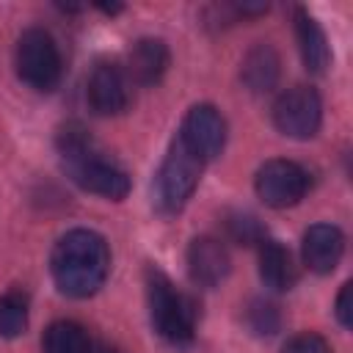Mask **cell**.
<instances>
[{
    "mask_svg": "<svg viewBox=\"0 0 353 353\" xmlns=\"http://www.w3.org/2000/svg\"><path fill=\"white\" fill-rule=\"evenodd\" d=\"M91 353H119L113 345H97V347H91Z\"/></svg>",
    "mask_w": 353,
    "mask_h": 353,
    "instance_id": "7402d4cb",
    "label": "cell"
},
{
    "mask_svg": "<svg viewBox=\"0 0 353 353\" xmlns=\"http://www.w3.org/2000/svg\"><path fill=\"white\" fill-rule=\"evenodd\" d=\"M226 232L240 245H254V243L265 240V229L251 212H229L226 215Z\"/></svg>",
    "mask_w": 353,
    "mask_h": 353,
    "instance_id": "ac0fdd59",
    "label": "cell"
},
{
    "mask_svg": "<svg viewBox=\"0 0 353 353\" xmlns=\"http://www.w3.org/2000/svg\"><path fill=\"white\" fill-rule=\"evenodd\" d=\"M248 323L256 334H276L279 328V312L268 301H254L248 309Z\"/></svg>",
    "mask_w": 353,
    "mask_h": 353,
    "instance_id": "d6986e66",
    "label": "cell"
},
{
    "mask_svg": "<svg viewBox=\"0 0 353 353\" xmlns=\"http://www.w3.org/2000/svg\"><path fill=\"white\" fill-rule=\"evenodd\" d=\"M58 152L63 157V165L69 171V176L88 193L105 196V199H124L130 193V176L127 171H121L116 163L99 157L91 149V138L85 132V127H80L77 121L66 124L58 132Z\"/></svg>",
    "mask_w": 353,
    "mask_h": 353,
    "instance_id": "7a4b0ae2",
    "label": "cell"
},
{
    "mask_svg": "<svg viewBox=\"0 0 353 353\" xmlns=\"http://www.w3.org/2000/svg\"><path fill=\"white\" fill-rule=\"evenodd\" d=\"M303 262L314 273H331L342 254H345V237L331 223H314L303 234Z\"/></svg>",
    "mask_w": 353,
    "mask_h": 353,
    "instance_id": "8fae6325",
    "label": "cell"
},
{
    "mask_svg": "<svg viewBox=\"0 0 353 353\" xmlns=\"http://www.w3.org/2000/svg\"><path fill=\"white\" fill-rule=\"evenodd\" d=\"M259 276L265 287L284 292L298 281V268L292 262V254L279 240H262L259 243Z\"/></svg>",
    "mask_w": 353,
    "mask_h": 353,
    "instance_id": "5bb4252c",
    "label": "cell"
},
{
    "mask_svg": "<svg viewBox=\"0 0 353 353\" xmlns=\"http://www.w3.org/2000/svg\"><path fill=\"white\" fill-rule=\"evenodd\" d=\"M336 320L345 325V328H350L353 325V309H350V284H342V290H339V295H336Z\"/></svg>",
    "mask_w": 353,
    "mask_h": 353,
    "instance_id": "44dd1931",
    "label": "cell"
},
{
    "mask_svg": "<svg viewBox=\"0 0 353 353\" xmlns=\"http://www.w3.org/2000/svg\"><path fill=\"white\" fill-rule=\"evenodd\" d=\"M254 188H256V196L268 207L284 210V207L298 204L306 196L309 174L298 163H292V160H268L256 171Z\"/></svg>",
    "mask_w": 353,
    "mask_h": 353,
    "instance_id": "52a82bcc",
    "label": "cell"
},
{
    "mask_svg": "<svg viewBox=\"0 0 353 353\" xmlns=\"http://www.w3.org/2000/svg\"><path fill=\"white\" fill-rule=\"evenodd\" d=\"M323 121V102L320 94L309 85L287 88L273 105V124L279 132L290 138H312L317 135Z\"/></svg>",
    "mask_w": 353,
    "mask_h": 353,
    "instance_id": "8992f818",
    "label": "cell"
},
{
    "mask_svg": "<svg viewBox=\"0 0 353 353\" xmlns=\"http://www.w3.org/2000/svg\"><path fill=\"white\" fill-rule=\"evenodd\" d=\"M295 39L301 47L303 66L312 74H323L331 63V47H328V39H325L320 22L306 8H295Z\"/></svg>",
    "mask_w": 353,
    "mask_h": 353,
    "instance_id": "7c38bea8",
    "label": "cell"
},
{
    "mask_svg": "<svg viewBox=\"0 0 353 353\" xmlns=\"http://www.w3.org/2000/svg\"><path fill=\"white\" fill-rule=\"evenodd\" d=\"M108 270H110V248L105 237L91 229L66 232L50 254L52 281L69 298L94 295L105 284Z\"/></svg>",
    "mask_w": 353,
    "mask_h": 353,
    "instance_id": "6da1fadb",
    "label": "cell"
},
{
    "mask_svg": "<svg viewBox=\"0 0 353 353\" xmlns=\"http://www.w3.org/2000/svg\"><path fill=\"white\" fill-rule=\"evenodd\" d=\"M176 138L182 141V146L190 154H196L201 163H207V160H215L223 152L226 121L218 113V108H212V105H193L188 110V116L182 119V127H179Z\"/></svg>",
    "mask_w": 353,
    "mask_h": 353,
    "instance_id": "ba28073f",
    "label": "cell"
},
{
    "mask_svg": "<svg viewBox=\"0 0 353 353\" xmlns=\"http://www.w3.org/2000/svg\"><path fill=\"white\" fill-rule=\"evenodd\" d=\"M240 77L243 83L262 94V91H270L279 80V55L270 44H256L245 52L243 58V69H240Z\"/></svg>",
    "mask_w": 353,
    "mask_h": 353,
    "instance_id": "9a60e30c",
    "label": "cell"
},
{
    "mask_svg": "<svg viewBox=\"0 0 353 353\" xmlns=\"http://www.w3.org/2000/svg\"><path fill=\"white\" fill-rule=\"evenodd\" d=\"M281 353H331V345H328L320 334L303 331V334H295V336L284 345Z\"/></svg>",
    "mask_w": 353,
    "mask_h": 353,
    "instance_id": "ffe728a7",
    "label": "cell"
},
{
    "mask_svg": "<svg viewBox=\"0 0 353 353\" xmlns=\"http://www.w3.org/2000/svg\"><path fill=\"white\" fill-rule=\"evenodd\" d=\"M201 168H204V163L196 154H190L182 146V141L176 138L160 165V174H157V204L165 212L182 210L199 185Z\"/></svg>",
    "mask_w": 353,
    "mask_h": 353,
    "instance_id": "5b68a950",
    "label": "cell"
},
{
    "mask_svg": "<svg viewBox=\"0 0 353 353\" xmlns=\"http://www.w3.org/2000/svg\"><path fill=\"white\" fill-rule=\"evenodd\" d=\"M28 328V298L11 290L0 298V336L14 339Z\"/></svg>",
    "mask_w": 353,
    "mask_h": 353,
    "instance_id": "e0dca14e",
    "label": "cell"
},
{
    "mask_svg": "<svg viewBox=\"0 0 353 353\" xmlns=\"http://www.w3.org/2000/svg\"><path fill=\"white\" fill-rule=\"evenodd\" d=\"M127 80L116 63H97L88 77V105L99 116H116L127 108Z\"/></svg>",
    "mask_w": 353,
    "mask_h": 353,
    "instance_id": "9c48e42d",
    "label": "cell"
},
{
    "mask_svg": "<svg viewBox=\"0 0 353 353\" xmlns=\"http://www.w3.org/2000/svg\"><path fill=\"white\" fill-rule=\"evenodd\" d=\"M41 350L44 353H91V342L80 323L58 320L44 331Z\"/></svg>",
    "mask_w": 353,
    "mask_h": 353,
    "instance_id": "2e32d148",
    "label": "cell"
},
{
    "mask_svg": "<svg viewBox=\"0 0 353 353\" xmlns=\"http://www.w3.org/2000/svg\"><path fill=\"white\" fill-rule=\"evenodd\" d=\"M130 77L141 85H154L168 69V47L163 39H138L127 52Z\"/></svg>",
    "mask_w": 353,
    "mask_h": 353,
    "instance_id": "4fadbf2b",
    "label": "cell"
},
{
    "mask_svg": "<svg viewBox=\"0 0 353 353\" xmlns=\"http://www.w3.org/2000/svg\"><path fill=\"white\" fill-rule=\"evenodd\" d=\"M146 295L154 331L168 342H190L196 331V303L179 292L160 270H149Z\"/></svg>",
    "mask_w": 353,
    "mask_h": 353,
    "instance_id": "3957f363",
    "label": "cell"
},
{
    "mask_svg": "<svg viewBox=\"0 0 353 353\" xmlns=\"http://www.w3.org/2000/svg\"><path fill=\"white\" fill-rule=\"evenodd\" d=\"M229 251L215 237H196L188 248V270L190 279L201 287H215L229 276Z\"/></svg>",
    "mask_w": 353,
    "mask_h": 353,
    "instance_id": "30bf717a",
    "label": "cell"
},
{
    "mask_svg": "<svg viewBox=\"0 0 353 353\" xmlns=\"http://www.w3.org/2000/svg\"><path fill=\"white\" fill-rule=\"evenodd\" d=\"M17 74L22 83H28L36 91H52L61 80V52L55 39L41 30L30 28L17 41Z\"/></svg>",
    "mask_w": 353,
    "mask_h": 353,
    "instance_id": "277c9868",
    "label": "cell"
}]
</instances>
